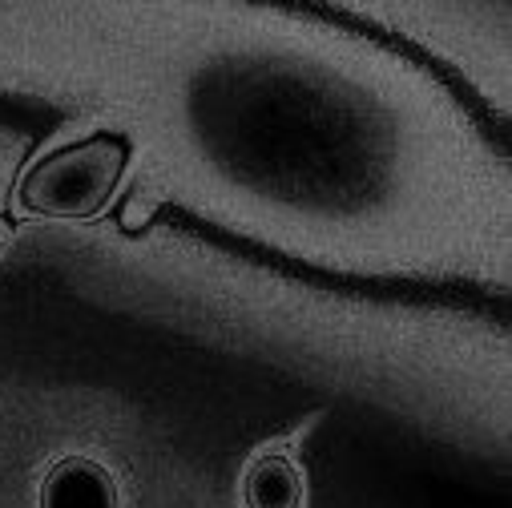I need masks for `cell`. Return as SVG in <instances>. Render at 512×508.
<instances>
[{"instance_id": "obj_1", "label": "cell", "mask_w": 512, "mask_h": 508, "mask_svg": "<svg viewBox=\"0 0 512 508\" xmlns=\"http://www.w3.org/2000/svg\"><path fill=\"white\" fill-rule=\"evenodd\" d=\"M130 158V138L117 130H97L37 158L17 186V202L25 214L37 218L89 222L113 202L125 170H130Z\"/></svg>"}, {"instance_id": "obj_2", "label": "cell", "mask_w": 512, "mask_h": 508, "mask_svg": "<svg viewBox=\"0 0 512 508\" xmlns=\"http://www.w3.org/2000/svg\"><path fill=\"white\" fill-rule=\"evenodd\" d=\"M41 508H117L113 472L89 456H65L41 480Z\"/></svg>"}, {"instance_id": "obj_3", "label": "cell", "mask_w": 512, "mask_h": 508, "mask_svg": "<svg viewBox=\"0 0 512 508\" xmlns=\"http://www.w3.org/2000/svg\"><path fill=\"white\" fill-rule=\"evenodd\" d=\"M246 508H303V472L287 456H259L242 476Z\"/></svg>"}]
</instances>
